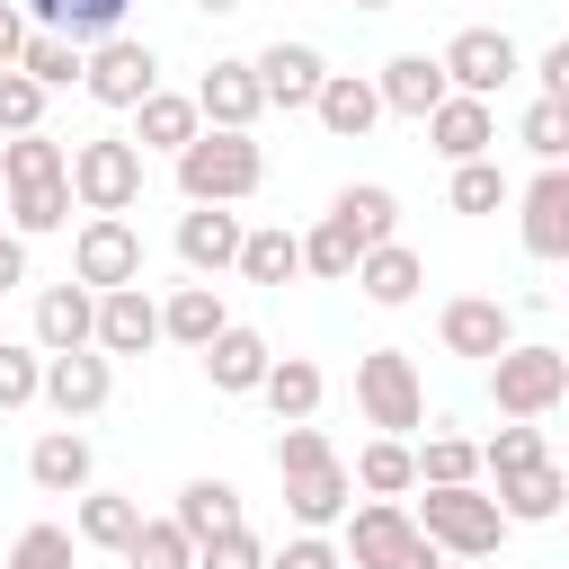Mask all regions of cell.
Instances as JSON below:
<instances>
[{
	"label": "cell",
	"mask_w": 569,
	"mask_h": 569,
	"mask_svg": "<svg viewBox=\"0 0 569 569\" xmlns=\"http://www.w3.org/2000/svg\"><path fill=\"white\" fill-rule=\"evenodd\" d=\"M480 462H489V471L507 480V471H525V462H551V453H542V427H498Z\"/></svg>",
	"instance_id": "36"
},
{
	"label": "cell",
	"mask_w": 569,
	"mask_h": 569,
	"mask_svg": "<svg viewBox=\"0 0 569 569\" xmlns=\"http://www.w3.org/2000/svg\"><path fill=\"white\" fill-rule=\"evenodd\" d=\"M80 284H133V267H142V240H133V222L124 213H98L89 231H80Z\"/></svg>",
	"instance_id": "9"
},
{
	"label": "cell",
	"mask_w": 569,
	"mask_h": 569,
	"mask_svg": "<svg viewBox=\"0 0 569 569\" xmlns=\"http://www.w3.org/2000/svg\"><path fill=\"white\" fill-rule=\"evenodd\" d=\"M133 107H142V142H187V133H196V98H160V89H151V98H133Z\"/></svg>",
	"instance_id": "33"
},
{
	"label": "cell",
	"mask_w": 569,
	"mask_h": 569,
	"mask_svg": "<svg viewBox=\"0 0 569 569\" xmlns=\"http://www.w3.org/2000/svg\"><path fill=\"white\" fill-rule=\"evenodd\" d=\"M80 471H89V445H80V436H44V445H36V480H44V489H71Z\"/></svg>",
	"instance_id": "37"
},
{
	"label": "cell",
	"mask_w": 569,
	"mask_h": 569,
	"mask_svg": "<svg viewBox=\"0 0 569 569\" xmlns=\"http://www.w3.org/2000/svg\"><path fill=\"white\" fill-rule=\"evenodd\" d=\"M133 525H142L133 498H89V507H80V533H89V542H133Z\"/></svg>",
	"instance_id": "39"
},
{
	"label": "cell",
	"mask_w": 569,
	"mask_h": 569,
	"mask_svg": "<svg viewBox=\"0 0 569 569\" xmlns=\"http://www.w3.org/2000/svg\"><path fill=\"white\" fill-rule=\"evenodd\" d=\"M178 187H187L196 204L249 196V187H258V142H249L240 124H222V133H187V142H178Z\"/></svg>",
	"instance_id": "1"
},
{
	"label": "cell",
	"mask_w": 569,
	"mask_h": 569,
	"mask_svg": "<svg viewBox=\"0 0 569 569\" xmlns=\"http://www.w3.org/2000/svg\"><path fill=\"white\" fill-rule=\"evenodd\" d=\"M311 107H320V124H329V133H365V124L382 116V98H373V80H356V71H320V89H311Z\"/></svg>",
	"instance_id": "14"
},
{
	"label": "cell",
	"mask_w": 569,
	"mask_h": 569,
	"mask_svg": "<svg viewBox=\"0 0 569 569\" xmlns=\"http://www.w3.org/2000/svg\"><path fill=\"white\" fill-rule=\"evenodd\" d=\"M36 98H44V89H36L27 71H0V124H9V133H27V124H36Z\"/></svg>",
	"instance_id": "46"
},
{
	"label": "cell",
	"mask_w": 569,
	"mask_h": 569,
	"mask_svg": "<svg viewBox=\"0 0 569 569\" xmlns=\"http://www.w3.org/2000/svg\"><path fill=\"white\" fill-rule=\"evenodd\" d=\"M525 249H533V258H560V249H569V178H560V169H542L533 196H525Z\"/></svg>",
	"instance_id": "13"
},
{
	"label": "cell",
	"mask_w": 569,
	"mask_h": 569,
	"mask_svg": "<svg viewBox=\"0 0 569 569\" xmlns=\"http://www.w3.org/2000/svg\"><path fill=\"white\" fill-rule=\"evenodd\" d=\"M365 293H373V302H409V293H418V258L391 249V240L365 249Z\"/></svg>",
	"instance_id": "27"
},
{
	"label": "cell",
	"mask_w": 569,
	"mask_h": 569,
	"mask_svg": "<svg viewBox=\"0 0 569 569\" xmlns=\"http://www.w3.org/2000/svg\"><path fill=\"white\" fill-rule=\"evenodd\" d=\"M18 71H27V80H36V89H62V80H71V71H80V44H71V36H53V27H44V36H27V44H18Z\"/></svg>",
	"instance_id": "25"
},
{
	"label": "cell",
	"mask_w": 569,
	"mask_h": 569,
	"mask_svg": "<svg viewBox=\"0 0 569 569\" xmlns=\"http://www.w3.org/2000/svg\"><path fill=\"white\" fill-rule=\"evenodd\" d=\"M498 498H507L498 516H525V525H542V516L560 507V471H551V462H525V471H507V480H498Z\"/></svg>",
	"instance_id": "23"
},
{
	"label": "cell",
	"mask_w": 569,
	"mask_h": 569,
	"mask_svg": "<svg viewBox=\"0 0 569 569\" xmlns=\"http://www.w3.org/2000/svg\"><path fill=\"white\" fill-rule=\"evenodd\" d=\"M498 525H507L498 498H480V489H462V480H436L427 507H418V533H427V542H453V551H471V560L498 551Z\"/></svg>",
	"instance_id": "3"
},
{
	"label": "cell",
	"mask_w": 569,
	"mask_h": 569,
	"mask_svg": "<svg viewBox=\"0 0 569 569\" xmlns=\"http://www.w3.org/2000/svg\"><path fill=\"white\" fill-rule=\"evenodd\" d=\"M18 276H27V249H18V240H0V293H9Z\"/></svg>",
	"instance_id": "51"
},
{
	"label": "cell",
	"mask_w": 569,
	"mask_h": 569,
	"mask_svg": "<svg viewBox=\"0 0 569 569\" xmlns=\"http://www.w3.org/2000/svg\"><path fill=\"white\" fill-rule=\"evenodd\" d=\"M489 391H498V409L533 418V409H551L569 391V356L560 347H498L489 356Z\"/></svg>",
	"instance_id": "4"
},
{
	"label": "cell",
	"mask_w": 569,
	"mask_h": 569,
	"mask_svg": "<svg viewBox=\"0 0 569 569\" xmlns=\"http://www.w3.org/2000/svg\"><path fill=\"white\" fill-rule=\"evenodd\" d=\"M27 9H44V27L71 36V44H80V36H107V27L124 18V0H27Z\"/></svg>",
	"instance_id": "26"
},
{
	"label": "cell",
	"mask_w": 569,
	"mask_h": 569,
	"mask_svg": "<svg viewBox=\"0 0 569 569\" xmlns=\"http://www.w3.org/2000/svg\"><path fill=\"white\" fill-rule=\"evenodd\" d=\"M36 391V356H18V347H0V409H18Z\"/></svg>",
	"instance_id": "47"
},
{
	"label": "cell",
	"mask_w": 569,
	"mask_h": 569,
	"mask_svg": "<svg viewBox=\"0 0 569 569\" xmlns=\"http://www.w3.org/2000/svg\"><path fill=\"white\" fill-rule=\"evenodd\" d=\"M240 267H249L258 284H284V276L302 267V240H293V231H258V240H240Z\"/></svg>",
	"instance_id": "30"
},
{
	"label": "cell",
	"mask_w": 569,
	"mask_h": 569,
	"mask_svg": "<svg viewBox=\"0 0 569 569\" xmlns=\"http://www.w3.org/2000/svg\"><path fill=\"white\" fill-rule=\"evenodd\" d=\"M124 560H133V569H196V542H187L178 525H133Z\"/></svg>",
	"instance_id": "28"
},
{
	"label": "cell",
	"mask_w": 569,
	"mask_h": 569,
	"mask_svg": "<svg viewBox=\"0 0 569 569\" xmlns=\"http://www.w3.org/2000/svg\"><path fill=\"white\" fill-rule=\"evenodd\" d=\"M36 329H44V347H80V338H89V293H71V284L44 293V302H36Z\"/></svg>",
	"instance_id": "31"
},
{
	"label": "cell",
	"mask_w": 569,
	"mask_h": 569,
	"mask_svg": "<svg viewBox=\"0 0 569 569\" xmlns=\"http://www.w3.org/2000/svg\"><path fill=\"white\" fill-rule=\"evenodd\" d=\"M445 347L453 356H498L507 347V311L498 302H445Z\"/></svg>",
	"instance_id": "19"
},
{
	"label": "cell",
	"mask_w": 569,
	"mask_h": 569,
	"mask_svg": "<svg viewBox=\"0 0 569 569\" xmlns=\"http://www.w3.org/2000/svg\"><path fill=\"white\" fill-rule=\"evenodd\" d=\"M276 471H284V498H293L302 525H329V516L347 507V471H338V453L320 445V427H284Z\"/></svg>",
	"instance_id": "2"
},
{
	"label": "cell",
	"mask_w": 569,
	"mask_h": 569,
	"mask_svg": "<svg viewBox=\"0 0 569 569\" xmlns=\"http://www.w3.org/2000/svg\"><path fill=\"white\" fill-rule=\"evenodd\" d=\"M196 107H204L213 124H249V107H258V71H249V62H213L204 89H196Z\"/></svg>",
	"instance_id": "18"
},
{
	"label": "cell",
	"mask_w": 569,
	"mask_h": 569,
	"mask_svg": "<svg viewBox=\"0 0 569 569\" xmlns=\"http://www.w3.org/2000/svg\"><path fill=\"white\" fill-rule=\"evenodd\" d=\"M204 373H213V391H249V382L267 373V338H249V329H213V338H204Z\"/></svg>",
	"instance_id": "16"
},
{
	"label": "cell",
	"mask_w": 569,
	"mask_h": 569,
	"mask_svg": "<svg viewBox=\"0 0 569 569\" xmlns=\"http://www.w3.org/2000/svg\"><path fill=\"white\" fill-rule=\"evenodd\" d=\"M560 89H569V44H551V53H542V98H560Z\"/></svg>",
	"instance_id": "48"
},
{
	"label": "cell",
	"mask_w": 569,
	"mask_h": 569,
	"mask_svg": "<svg viewBox=\"0 0 569 569\" xmlns=\"http://www.w3.org/2000/svg\"><path fill=\"white\" fill-rule=\"evenodd\" d=\"M178 249H187V267H222V258H240V222L231 213H187Z\"/></svg>",
	"instance_id": "24"
},
{
	"label": "cell",
	"mask_w": 569,
	"mask_h": 569,
	"mask_svg": "<svg viewBox=\"0 0 569 569\" xmlns=\"http://www.w3.org/2000/svg\"><path fill=\"white\" fill-rule=\"evenodd\" d=\"M498 196H507V178H498L489 160H462V178H453V204H462V213H489Z\"/></svg>",
	"instance_id": "42"
},
{
	"label": "cell",
	"mask_w": 569,
	"mask_h": 569,
	"mask_svg": "<svg viewBox=\"0 0 569 569\" xmlns=\"http://www.w3.org/2000/svg\"><path fill=\"white\" fill-rule=\"evenodd\" d=\"M196 569H258V542H249L240 525H222V533H204V551H196Z\"/></svg>",
	"instance_id": "45"
},
{
	"label": "cell",
	"mask_w": 569,
	"mask_h": 569,
	"mask_svg": "<svg viewBox=\"0 0 569 569\" xmlns=\"http://www.w3.org/2000/svg\"><path fill=\"white\" fill-rule=\"evenodd\" d=\"M427 133L445 160H480L489 151V98H436L427 107Z\"/></svg>",
	"instance_id": "12"
},
{
	"label": "cell",
	"mask_w": 569,
	"mask_h": 569,
	"mask_svg": "<svg viewBox=\"0 0 569 569\" xmlns=\"http://www.w3.org/2000/svg\"><path fill=\"white\" fill-rule=\"evenodd\" d=\"M525 142H533L542 160H560V142H569V107H560V98H533V116H525Z\"/></svg>",
	"instance_id": "41"
},
{
	"label": "cell",
	"mask_w": 569,
	"mask_h": 569,
	"mask_svg": "<svg viewBox=\"0 0 569 569\" xmlns=\"http://www.w3.org/2000/svg\"><path fill=\"white\" fill-rule=\"evenodd\" d=\"M222 525H240L231 480H187V489H178V533H187V542H204V533H222Z\"/></svg>",
	"instance_id": "22"
},
{
	"label": "cell",
	"mask_w": 569,
	"mask_h": 569,
	"mask_svg": "<svg viewBox=\"0 0 569 569\" xmlns=\"http://www.w3.org/2000/svg\"><path fill=\"white\" fill-rule=\"evenodd\" d=\"M44 391H53V409H62V418H71V409H98V400H107V365H98V356H80V347H53Z\"/></svg>",
	"instance_id": "17"
},
{
	"label": "cell",
	"mask_w": 569,
	"mask_h": 569,
	"mask_svg": "<svg viewBox=\"0 0 569 569\" xmlns=\"http://www.w3.org/2000/svg\"><path fill=\"white\" fill-rule=\"evenodd\" d=\"M471 462H480V453H471L462 436H427V453H418L409 471H427V480H471Z\"/></svg>",
	"instance_id": "40"
},
{
	"label": "cell",
	"mask_w": 569,
	"mask_h": 569,
	"mask_svg": "<svg viewBox=\"0 0 569 569\" xmlns=\"http://www.w3.org/2000/svg\"><path fill=\"white\" fill-rule=\"evenodd\" d=\"M249 71H258V98H276V107H311V89H320V53L311 44H267Z\"/></svg>",
	"instance_id": "10"
},
{
	"label": "cell",
	"mask_w": 569,
	"mask_h": 569,
	"mask_svg": "<svg viewBox=\"0 0 569 569\" xmlns=\"http://www.w3.org/2000/svg\"><path fill=\"white\" fill-rule=\"evenodd\" d=\"M62 178H71L98 213H124V204L142 196V160H133V142H80Z\"/></svg>",
	"instance_id": "6"
},
{
	"label": "cell",
	"mask_w": 569,
	"mask_h": 569,
	"mask_svg": "<svg viewBox=\"0 0 569 569\" xmlns=\"http://www.w3.org/2000/svg\"><path fill=\"white\" fill-rule=\"evenodd\" d=\"M356 471H365V489H409V445H391V436H382V445H365V462H356Z\"/></svg>",
	"instance_id": "44"
},
{
	"label": "cell",
	"mask_w": 569,
	"mask_h": 569,
	"mask_svg": "<svg viewBox=\"0 0 569 569\" xmlns=\"http://www.w3.org/2000/svg\"><path fill=\"white\" fill-rule=\"evenodd\" d=\"M18 44H27V27H18V9L0 0V62H18Z\"/></svg>",
	"instance_id": "50"
},
{
	"label": "cell",
	"mask_w": 569,
	"mask_h": 569,
	"mask_svg": "<svg viewBox=\"0 0 569 569\" xmlns=\"http://www.w3.org/2000/svg\"><path fill=\"white\" fill-rule=\"evenodd\" d=\"M258 382H267V400H276L284 418H311V400H320V373H311L302 356H284V365H267Z\"/></svg>",
	"instance_id": "32"
},
{
	"label": "cell",
	"mask_w": 569,
	"mask_h": 569,
	"mask_svg": "<svg viewBox=\"0 0 569 569\" xmlns=\"http://www.w3.org/2000/svg\"><path fill=\"white\" fill-rule=\"evenodd\" d=\"M507 71H516V44H507L498 27H462V36L445 44V89H462V98H489Z\"/></svg>",
	"instance_id": "7"
},
{
	"label": "cell",
	"mask_w": 569,
	"mask_h": 569,
	"mask_svg": "<svg viewBox=\"0 0 569 569\" xmlns=\"http://www.w3.org/2000/svg\"><path fill=\"white\" fill-rule=\"evenodd\" d=\"M276 569H338V560H329V542H293Z\"/></svg>",
	"instance_id": "49"
},
{
	"label": "cell",
	"mask_w": 569,
	"mask_h": 569,
	"mask_svg": "<svg viewBox=\"0 0 569 569\" xmlns=\"http://www.w3.org/2000/svg\"><path fill=\"white\" fill-rule=\"evenodd\" d=\"M169 329H178V338H187V347H204V338H213V329H222V302H213V293H204V284H187V293H178V302H169Z\"/></svg>",
	"instance_id": "35"
},
{
	"label": "cell",
	"mask_w": 569,
	"mask_h": 569,
	"mask_svg": "<svg viewBox=\"0 0 569 569\" xmlns=\"http://www.w3.org/2000/svg\"><path fill=\"white\" fill-rule=\"evenodd\" d=\"M62 169H71V160H62V151L44 142V133H18V142L0 151V178H9V187H36V178H62Z\"/></svg>",
	"instance_id": "29"
},
{
	"label": "cell",
	"mask_w": 569,
	"mask_h": 569,
	"mask_svg": "<svg viewBox=\"0 0 569 569\" xmlns=\"http://www.w3.org/2000/svg\"><path fill=\"white\" fill-rule=\"evenodd\" d=\"M382 107H400V116H427L436 98H453L445 89V62H427V53H400L391 71H382V89H373Z\"/></svg>",
	"instance_id": "15"
},
{
	"label": "cell",
	"mask_w": 569,
	"mask_h": 569,
	"mask_svg": "<svg viewBox=\"0 0 569 569\" xmlns=\"http://www.w3.org/2000/svg\"><path fill=\"white\" fill-rule=\"evenodd\" d=\"M356 9H391V0H356Z\"/></svg>",
	"instance_id": "52"
},
{
	"label": "cell",
	"mask_w": 569,
	"mask_h": 569,
	"mask_svg": "<svg viewBox=\"0 0 569 569\" xmlns=\"http://www.w3.org/2000/svg\"><path fill=\"white\" fill-rule=\"evenodd\" d=\"M204 9H240V0H204Z\"/></svg>",
	"instance_id": "53"
},
{
	"label": "cell",
	"mask_w": 569,
	"mask_h": 569,
	"mask_svg": "<svg viewBox=\"0 0 569 569\" xmlns=\"http://www.w3.org/2000/svg\"><path fill=\"white\" fill-rule=\"evenodd\" d=\"M356 400H365V418L373 427H418V373H409V356H365V373H356Z\"/></svg>",
	"instance_id": "8"
},
{
	"label": "cell",
	"mask_w": 569,
	"mask_h": 569,
	"mask_svg": "<svg viewBox=\"0 0 569 569\" xmlns=\"http://www.w3.org/2000/svg\"><path fill=\"white\" fill-rule=\"evenodd\" d=\"M9 569H71V533L62 525H27L18 551H9Z\"/></svg>",
	"instance_id": "38"
},
{
	"label": "cell",
	"mask_w": 569,
	"mask_h": 569,
	"mask_svg": "<svg viewBox=\"0 0 569 569\" xmlns=\"http://www.w3.org/2000/svg\"><path fill=\"white\" fill-rule=\"evenodd\" d=\"M71 213V178H36V187H18V222L27 231H53Z\"/></svg>",
	"instance_id": "34"
},
{
	"label": "cell",
	"mask_w": 569,
	"mask_h": 569,
	"mask_svg": "<svg viewBox=\"0 0 569 569\" xmlns=\"http://www.w3.org/2000/svg\"><path fill=\"white\" fill-rule=\"evenodd\" d=\"M89 89H98L107 107L151 98V53H142V44H124V36H107V44H98V62H89Z\"/></svg>",
	"instance_id": "11"
},
{
	"label": "cell",
	"mask_w": 569,
	"mask_h": 569,
	"mask_svg": "<svg viewBox=\"0 0 569 569\" xmlns=\"http://www.w3.org/2000/svg\"><path fill=\"white\" fill-rule=\"evenodd\" d=\"M347 542H356V569H436V542H427L418 516H400V507H365Z\"/></svg>",
	"instance_id": "5"
},
{
	"label": "cell",
	"mask_w": 569,
	"mask_h": 569,
	"mask_svg": "<svg viewBox=\"0 0 569 569\" xmlns=\"http://www.w3.org/2000/svg\"><path fill=\"white\" fill-rule=\"evenodd\" d=\"M302 267H320V276H356V240H347L338 222H320L311 249H302Z\"/></svg>",
	"instance_id": "43"
},
{
	"label": "cell",
	"mask_w": 569,
	"mask_h": 569,
	"mask_svg": "<svg viewBox=\"0 0 569 569\" xmlns=\"http://www.w3.org/2000/svg\"><path fill=\"white\" fill-rule=\"evenodd\" d=\"M329 222H338V231L356 240V258H365V249H382V240H391V196H382V187H347Z\"/></svg>",
	"instance_id": "20"
},
{
	"label": "cell",
	"mask_w": 569,
	"mask_h": 569,
	"mask_svg": "<svg viewBox=\"0 0 569 569\" xmlns=\"http://www.w3.org/2000/svg\"><path fill=\"white\" fill-rule=\"evenodd\" d=\"M151 329H160V311H151L133 284H116V293H107V311H98V338H107L116 356H133V347H151Z\"/></svg>",
	"instance_id": "21"
}]
</instances>
